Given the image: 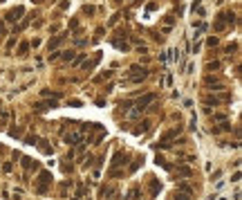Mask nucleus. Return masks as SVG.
I'll use <instances>...</instances> for the list:
<instances>
[{"mask_svg":"<svg viewBox=\"0 0 242 200\" xmlns=\"http://www.w3.org/2000/svg\"><path fill=\"white\" fill-rule=\"evenodd\" d=\"M27 50H29V45H27V43H23L20 47H18V56H25V54H27Z\"/></svg>","mask_w":242,"mask_h":200,"instance_id":"nucleus-7","label":"nucleus"},{"mask_svg":"<svg viewBox=\"0 0 242 200\" xmlns=\"http://www.w3.org/2000/svg\"><path fill=\"white\" fill-rule=\"evenodd\" d=\"M88 200H90V198H88Z\"/></svg>","mask_w":242,"mask_h":200,"instance_id":"nucleus-14","label":"nucleus"},{"mask_svg":"<svg viewBox=\"0 0 242 200\" xmlns=\"http://www.w3.org/2000/svg\"><path fill=\"white\" fill-rule=\"evenodd\" d=\"M175 200H188V198L184 196V193H177V196H175Z\"/></svg>","mask_w":242,"mask_h":200,"instance_id":"nucleus-13","label":"nucleus"},{"mask_svg":"<svg viewBox=\"0 0 242 200\" xmlns=\"http://www.w3.org/2000/svg\"><path fill=\"white\" fill-rule=\"evenodd\" d=\"M47 108H56V101H47V103H36V110L38 112H43Z\"/></svg>","mask_w":242,"mask_h":200,"instance_id":"nucleus-5","label":"nucleus"},{"mask_svg":"<svg viewBox=\"0 0 242 200\" xmlns=\"http://www.w3.org/2000/svg\"><path fill=\"white\" fill-rule=\"evenodd\" d=\"M9 135H11V137H20L23 135V128H11V130H9Z\"/></svg>","mask_w":242,"mask_h":200,"instance_id":"nucleus-8","label":"nucleus"},{"mask_svg":"<svg viewBox=\"0 0 242 200\" xmlns=\"http://www.w3.org/2000/svg\"><path fill=\"white\" fill-rule=\"evenodd\" d=\"M7 121H9V110L5 108L2 112H0V128H5V126H7Z\"/></svg>","mask_w":242,"mask_h":200,"instance_id":"nucleus-6","label":"nucleus"},{"mask_svg":"<svg viewBox=\"0 0 242 200\" xmlns=\"http://www.w3.org/2000/svg\"><path fill=\"white\" fill-rule=\"evenodd\" d=\"M177 173H179V175H191V171H188V169H179Z\"/></svg>","mask_w":242,"mask_h":200,"instance_id":"nucleus-12","label":"nucleus"},{"mask_svg":"<svg viewBox=\"0 0 242 200\" xmlns=\"http://www.w3.org/2000/svg\"><path fill=\"white\" fill-rule=\"evenodd\" d=\"M23 14H25V9H23V7H18V9H14V11H9L7 20H9V23H14V20H18V16H23Z\"/></svg>","mask_w":242,"mask_h":200,"instance_id":"nucleus-3","label":"nucleus"},{"mask_svg":"<svg viewBox=\"0 0 242 200\" xmlns=\"http://www.w3.org/2000/svg\"><path fill=\"white\" fill-rule=\"evenodd\" d=\"M36 142H38V137H36V135H34V137H32V135H29V137H25V144H29V146H34Z\"/></svg>","mask_w":242,"mask_h":200,"instance_id":"nucleus-10","label":"nucleus"},{"mask_svg":"<svg viewBox=\"0 0 242 200\" xmlns=\"http://www.w3.org/2000/svg\"><path fill=\"white\" fill-rule=\"evenodd\" d=\"M79 139H81V133H70V135H65V142H67V144H76Z\"/></svg>","mask_w":242,"mask_h":200,"instance_id":"nucleus-4","label":"nucleus"},{"mask_svg":"<svg viewBox=\"0 0 242 200\" xmlns=\"http://www.w3.org/2000/svg\"><path fill=\"white\" fill-rule=\"evenodd\" d=\"M50 182H52V180H50V173H47V171H43L41 178H38L36 191H38V193H45V191H47V184H50Z\"/></svg>","mask_w":242,"mask_h":200,"instance_id":"nucleus-1","label":"nucleus"},{"mask_svg":"<svg viewBox=\"0 0 242 200\" xmlns=\"http://www.w3.org/2000/svg\"><path fill=\"white\" fill-rule=\"evenodd\" d=\"M125 162H128V155H125V153H117V155H114V162H112V166H123Z\"/></svg>","mask_w":242,"mask_h":200,"instance_id":"nucleus-2","label":"nucleus"},{"mask_svg":"<svg viewBox=\"0 0 242 200\" xmlns=\"http://www.w3.org/2000/svg\"><path fill=\"white\" fill-rule=\"evenodd\" d=\"M61 41H63V36H56L54 41H50V50H52V47H56V45H59Z\"/></svg>","mask_w":242,"mask_h":200,"instance_id":"nucleus-11","label":"nucleus"},{"mask_svg":"<svg viewBox=\"0 0 242 200\" xmlns=\"http://www.w3.org/2000/svg\"><path fill=\"white\" fill-rule=\"evenodd\" d=\"M114 193V189L112 187H108V189H101V198H105V196H112Z\"/></svg>","mask_w":242,"mask_h":200,"instance_id":"nucleus-9","label":"nucleus"}]
</instances>
